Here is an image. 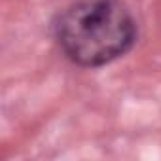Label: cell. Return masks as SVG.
Here are the masks:
<instances>
[{
    "label": "cell",
    "mask_w": 161,
    "mask_h": 161,
    "mask_svg": "<svg viewBox=\"0 0 161 161\" xmlns=\"http://www.w3.org/2000/svg\"><path fill=\"white\" fill-rule=\"evenodd\" d=\"M64 55L82 66H103L131 49L136 23L119 0H78L55 21Z\"/></svg>",
    "instance_id": "cell-1"
}]
</instances>
